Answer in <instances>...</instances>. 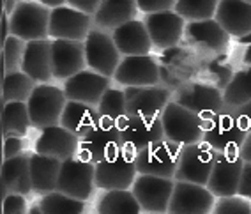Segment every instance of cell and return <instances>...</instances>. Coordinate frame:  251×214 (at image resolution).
<instances>
[{"mask_svg":"<svg viewBox=\"0 0 251 214\" xmlns=\"http://www.w3.org/2000/svg\"><path fill=\"white\" fill-rule=\"evenodd\" d=\"M239 195L251 198V161H244L241 184H239Z\"/></svg>","mask_w":251,"mask_h":214,"instance_id":"obj_44","label":"cell"},{"mask_svg":"<svg viewBox=\"0 0 251 214\" xmlns=\"http://www.w3.org/2000/svg\"><path fill=\"white\" fill-rule=\"evenodd\" d=\"M124 151L119 122L101 117L98 124L80 140L78 154L92 163L108 160Z\"/></svg>","mask_w":251,"mask_h":214,"instance_id":"obj_2","label":"cell"},{"mask_svg":"<svg viewBox=\"0 0 251 214\" xmlns=\"http://www.w3.org/2000/svg\"><path fill=\"white\" fill-rule=\"evenodd\" d=\"M27 195L22 193H9L7 196L2 198V213L4 214H25L28 213L27 205Z\"/></svg>","mask_w":251,"mask_h":214,"instance_id":"obj_40","label":"cell"},{"mask_svg":"<svg viewBox=\"0 0 251 214\" xmlns=\"http://www.w3.org/2000/svg\"><path fill=\"white\" fill-rule=\"evenodd\" d=\"M242 168H244V160L241 158L239 152L218 154L207 187L216 196L237 195L242 177Z\"/></svg>","mask_w":251,"mask_h":214,"instance_id":"obj_19","label":"cell"},{"mask_svg":"<svg viewBox=\"0 0 251 214\" xmlns=\"http://www.w3.org/2000/svg\"><path fill=\"white\" fill-rule=\"evenodd\" d=\"M230 34L220 25L216 18L188 22L184 28V39L191 46L207 54H221L230 43Z\"/></svg>","mask_w":251,"mask_h":214,"instance_id":"obj_22","label":"cell"},{"mask_svg":"<svg viewBox=\"0 0 251 214\" xmlns=\"http://www.w3.org/2000/svg\"><path fill=\"white\" fill-rule=\"evenodd\" d=\"M136 170L135 154L127 151L96 163V187L98 189H129L135 183Z\"/></svg>","mask_w":251,"mask_h":214,"instance_id":"obj_12","label":"cell"},{"mask_svg":"<svg viewBox=\"0 0 251 214\" xmlns=\"http://www.w3.org/2000/svg\"><path fill=\"white\" fill-rule=\"evenodd\" d=\"M11 36V22H9V14L2 13V43H4L7 37Z\"/></svg>","mask_w":251,"mask_h":214,"instance_id":"obj_48","label":"cell"},{"mask_svg":"<svg viewBox=\"0 0 251 214\" xmlns=\"http://www.w3.org/2000/svg\"><path fill=\"white\" fill-rule=\"evenodd\" d=\"M246 2H251V0H246Z\"/></svg>","mask_w":251,"mask_h":214,"instance_id":"obj_52","label":"cell"},{"mask_svg":"<svg viewBox=\"0 0 251 214\" xmlns=\"http://www.w3.org/2000/svg\"><path fill=\"white\" fill-rule=\"evenodd\" d=\"M232 112L237 115V119L241 121V124L248 130V133L251 131V101H248L246 105H241L237 108H232Z\"/></svg>","mask_w":251,"mask_h":214,"instance_id":"obj_46","label":"cell"},{"mask_svg":"<svg viewBox=\"0 0 251 214\" xmlns=\"http://www.w3.org/2000/svg\"><path fill=\"white\" fill-rule=\"evenodd\" d=\"M99 119H101V115H99L98 107L68 99L62 117H60V124L64 128H68L69 131H73L78 138H83L98 124Z\"/></svg>","mask_w":251,"mask_h":214,"instance_id":"obj_29","label":"cell"},{"mask_svg":"<svg viewBox=\"0 0 251 214\" xmlns=\"http://www.w3.org/2000/svg\"><path fill=\"white\" fill-rule=\"evenodd\" d=\"M172 99L189 108L191 112L198 113L203 121L225 108L223 90L214 83H202V81L188 83L174 92Z\"/></svg>","mask_w":251,"mask_h":214,"instance_id":"obj_13","label":"cell"},{"mask_svg":"<svg viewBox=\"0 0 251 214\" xmlns=\"http://www.w3.org/2000/svg\"><path fill=\"white\" fill-rule=\"evenodd\" d=\"M127 115H161L174 94L163 85H131L124 87Z\"/></svg>","mask_w":251,"mask_h":214,"instance_id":"obj_18","label":"cell"},{"mask_svg":"<svg viewBox=\"0 0 251 214\" xmlns=\"http://www.w3.org/2000/svg\"><path fill=\"white\" fill-rule=\"evenodd\" d=\"M51 62L55 80H68L87 66L85 41L51 39Z\"/></svg>","mask_w":251,"mask_h":214,"instance_id":"obj_21","label":"cell"},{"mask_svg":"<svg viewBox=\"0 0 251 214\" xmlns=\"http://www.w3.org/2000/svg\"><path fill=\"white\" fill-rule=\"evenodd\" d=\"M28 214H43V209H41L39 202H37V204L32 205L30 209H28Z\"/></svg>","mask_w":251,"mask_h":214,"instance_id":"obj_51","label":"cell"},{"mask_svg":"<svg viewBox=\"0 0 251 214\" xmlns=\"http://www.w3.org/2000/svg\"><path fill=\"white\" fill-rule=\"evenodd\" d=\"M144 23L149 30L154 48L168 50L177 46L184 37L186 20L175 9L159 11V13H145Z\"/></svg>","mask_w":251,"mask_h":214,"instance_id":"obj_16","label":"cell"},{"mask_svg":"<svg viewBox=\"0 0 251 214\" xmlns=\"http://www.w3.org/2000/svg\"><path fill=\"white\" fill-rule=\"evenodd\" d=\"M216 195L205 184L175 181L168 213L170 214H207L212 213Z\"/></svg>","mask_w":251,"mask_h":214,"instance_id":"obj_14","label":"cell"},{"mask_svg":"<svg viewBox=\"0 0 251 214\" xmlns=\"http://www.w3.org/2000/svg\"><path fill=\"white\" fill-rule=\"evenodd\" d=\"M214 18L232 37H242L251 32V2L220 0Z\"/></svg>","mask_w":251,"mask_h":214,"instance_id":"obj_26","label":"cell"},{"mask_svg":"<svg viewBox=\"0 0 251 214\" xmlns=\"http://www.w3.org/2000/svg\"><path fill=\"white\" fill-rule=\"evenodd\" d=\"M62 161L57 158L46 156L41 152H30V172H32V186L34 191L43 193L57 189L58 175H60Z\"/></svg>","mask_w":251,"mask_h":214,"instance_id":"obj_30","label":"cell"},{"mask_svg":"<svg viewBox=\"0 0 251 214\" xmlns=\"http://www.w3.org/2000/svg\"><path fill=\"white\" fill-rule=\"evenodd\" d=\"M239 154H241V158L244 161H251V131L248 133V136H246V140H244V143H242Z\"/></svg>","mask_w":251,"mask_h":214,"instance_id":"obj_47","label":"cell"},{"mask_svg":"<svg viewBox=\"0 0 251 214\" xmlns=\"http://www.w3.org/2000/svg\"><path fill=\"white\" fill-rule=\"evenodd\" d=\"M43 214H81L85 213V200H78L75 196L53 189L43 193L39 198Z\"/></svg>","mask_w":251,"mask_h":214,"instance_id":"obj_35","label":"cell"},{"mask_svg":"<svg viewBox=\"0 0 251 214\" xmlns=\"http://www.w3.org/2000/svg\"><path fill=\"white\" fill-rule=\"evenodd\" d=\"M57 189L78 200H90L96 189V163L80 154L62 161Z\"/></svg>","mask_w":251,"mask_h":214,"instance_id":"obj_7","label":"cell"},{"mask_svg":"<svg viewBox=\"0 0 251 214\" xmlns=\"http://www.w3.org/2000/svg\"><path fill=\"white\" fill-rule=\"evenodd\" d=\"M37 81L30 75L20 69V71L5 73L2 76V103L7 101H28Z\"/></svg>","mask_w":251,"mask_h":214,"instance_id":"obj_33","label":"cell"},{"mask_svg":"<svg viewBox=\"0 0 251 214\" xmlns=\"http://www.w3.org/2000/svg\"><path fill=\"white\" fill-rule=\"evenodd\" d=\"M41 4H45V5H48V7H58V5H66L68 4V0H39Z\"/></svg>","mask_w":251,"mask_h":214,"instance_id":"obj_50","label":"cell"},{"mask_svg":"<svg viewBox=\"0 0 251 214\" xmlns=\"http://www.w3.org/2000/svg\"><path fill=\"white\" fill-rule=\"evenodd\" d=\"M4 138V160L23 152V136H2Z\"/></svg>","mask_w":251,"mask_h":214,"instance_id":"obj_42","label":"cell"},{"mask_svg":"<svg viewBox=\"0 0 251 214\" xmlns=\"http://www.w3.org/2000/svg\"><path fill=\"white\" fill-rule=\"evenodd\" d=\"M94 27V16L75 9L71 5H58L50 16V37L51 39L85 41Z\"/></svg>","mask_w":251,"mask_h":214,"instance_id":"obj_15","label":"cell"},{"mask_svg":"<svg viewBox=\"0 0 251 214\" xmlns=\"http://www.w3.org/2000/svg\"><path fill=\"white\" fill-rule=\"evenodd\" d=\"M113 80L122 87L131 85H157L161 81V67L151 54L124 55Z\"/></svg>","mask_w":251,"mask_h":214,"instance_id":"obj_17","label":"cell"},{"mask_svg":"<svg viewBox=\"0 0 251 214\" xmlns=\"http://www.w3.org/2000/svg\"><path fill=\"white\" fill-rule=\"evenodd\" d=\"M0 186H2V198L9 193L28 195L34 191L30 172V152H22L18 156L2 160Z\"/></svg>","mask_w":251,"mask_h":214,"instance_id":"obj_24","label":"cell"},{"mask_svg":"<svg viewBox=\"0 0 251 214\" xmlns=\"http://www.w3.org/2000/svg\"><path fill=\"white\" fill-rule=\"evenodd\" d=\"M51 7L39 0H20L13 14H9L11 34L25 41L50 37Z\"/></svg>","mask_w":251,"mask_h":214,"instance_id":"obj_4","label":"cell"},{"mask_svg":"<svg viewBox=\"0 0 251 214\" xmlns=\"http://www.w3.org/2000/svg\"><path fill=\"white\" fill-rule=\"evenodd\" d=\"M66 103H68V96L64 89H58L50 83H39L27 101L32 128L41 131L48 126L60 124Z\"/></svg>","mask_w":251,"mask_h":214,"instance_id":"obj_6","label":"cell"},{"mask_svg":"<svg viewBox=\"0 0 251 214\" xmlns=\"http://www.w3.org/2000/svg\"><path fill=\"white\" fill-rule=\"evenodd\" d=\"M68 5H71L75 9L83 11V13L90 14V16H94L96 11L101 5V0H68Z\"/></svg>","mask_w":251,"mask_h":214,"instance_id":"obj_43","label":"cell"},{"mask_svg":"<svg viewBox=\"0 0 251 214\" xmlns=\"http://www.w3.org/2000/svg\"><path fill=\"white\" fill-rule=\"evenodd\" d=\"M175 179L159 177L151 174H138L131 186L138 200L142 213L161 214L168 213L172 193H174Z\"/></svg>","mask_w":251,"mask_h":214,"instance_id":"obj_11","label":"cell"},{"mask_svg":"<svg viewBox=\"0 0 251 214\" xmlns=\"http://www.w3.org/2000/svg\"><path fill=\"white\" fill-rule=\"evenodd\" d=\"M180 145L168 138L157 140L149 147L135 154V163L138 174H151L159 177L175 179L177 163H179Z\"/></svg>","mask_w":251,"mask_h":214,"instance_id":"obj_9","label":"cell"},{"mask_svg":"<svg viewBox=\"0 0 251 214\" xmlns=\"http://www.w3.org/2000/svg\"><path fill=\"white\" fill-rule=\"evenodd\" d=\"M177 0H138L140 13H159V11L175 9Z\"/></svg>","mask_w":251,"mask_h":214,"instance_id":"obj_41","label":"cell"},{"mask_svg":"<svg viewBox=\"0 0 251 214\" xmlns=\"http://www.w3.org/2000/svg\"><path fill=\"white\" fill-rule=\"evenodd\" d=\"M96 213L99 214H140L138 200L133 189H103V195L96 202Z\"/></svg>","mask_w":251,"mask_h":214,"instance_id":"obj_31","label":"cell"},{"mask_svg":"<svg viewBox=\"0 0 251 214\" xmlns=\"http://www.w3.org/2000/svg\"><path fill=\"white\" fill-rule=\"evenodd\" d=\"M237 45L241 48V62L244 66H251V32L246 36L237 37Z\"/></svg>","mask_w":251,"mask_h":214,"instance_id":"obj_45","label":"cell"},{"mask_svg":"<svg viewBox=\"0 0 251 214\" xmlns=\"http://www.w3.org/2000/svg\"><path fill=\"white\" fill-rule=\"evenodd\" d=\"M112 36L115 39L117 46L122 55H145L151 54L152 50V41L149 36V30L145 27L144 20H131L124 25L112 30Z\"/></svg>","mask_w":251,"mask_h":214,"instance_id":"obj_27","label":"cell"},{"mask_svg":"<svg viewBox=\"0 0 251 214\" xmlns=\"http://www.w3.org/2000/svg\"><path fill=\"white\" fill-rule=\"evenodd\" d=\"M85 57L90 69L113 78L124 55L117 46L112 32L94 25L85 39Z\"/></svg>","mask_w":251,"mask_h":214,"instance_id":"obj_8","label":"cell"},{"mask_svg":"<svg viewBox=\"0 0 251 214\" xmlns=\"http://www.w3.org/2000/svg\"><path fill=\"white\" fill-rule=\"evenodd\" d=\"M32 128L27 101L2 103V136H27Z\"/></svg>","mask_w":251,"mask_h":214,"instance_id":"obj_32","label":"cell"},{"mask_svg":"<svg viewBox=\"0 0 251 214\" xmlns=\"http://www.w3.org/2000/svg\"><path fill=\"white\" fill-rule=\"evenodd\" d=\"M225 107L237 108L251 101V66H244L242 69L233 73L226 87L223 89Z\"/></svg>","mask_w":251,"mask_h":214,"instance_id":"obj_34","label":"cell"},{"mask_svg":"<svg viewBox=\"0 0 251 214\" xmlns=\"http://www.w3.org/2000/svg\"><path fill=\"white\" fill-rule=\"evenodd\" d=\"M218 154L220 152H216L203 140L188 143V145H180L175 181H189V183L205 184L207 186Z\"/></svg>","mask_w":251,"mask_h":214,"instance_id":"obj_5","label":"cell"},{"mask_svg":"<svg viewBox=\"0 0 251 214\" xmlns=\"http://www.w3.org/2000/svg\"><path fill=\"white\" fill-rule=\"evenodd\" d=\"M165 138L179 145L200 142L203 138V119L189 108L172 99L161 113Z\"/></svg>","mask_w":251,"mask_h":214,"instance_id":"obj_3","label":"cell"},{"mask_svg":"<svg viewBox=\"0 0 251 214\" xmlns=\"http://www.w3.org/2000/svg\"><path fill=\"white\" fill-rule=\"evenodd\" d=\"M99 115L110 121L122 122L127 117V105H126L124 89H110L103 94V98L98 105Z\"/></svg>","mask_w":251,"mask_h":214,"instance_id":"obj_36","label":"cell"},{"mask_svg":"<svg viewBox=\"0 0 251 214\" xmlns=\"http://www.w3.org/2000/svg\"><path fill=\"white\" fill-rule=\"evenodd\" d=\"M138 13V0H101L94 14V25L112 32L126 22L135 20Z\"/></svg>","mask_w":251,"mask_h":214,"instance_id":"obj_28","label":"cell"},{"mask_svg":"<svg viewBox=\"0 0 251 214\" xmlns=\"http://www.w3.org/2000/svg\"><path fill=\"white\" fill-rule=\"evenodd\" d=\"M110 80H112L110 76H104L94 69H90V67L89 69L85 67L83 71L64 80V92H66L68 99L98 107L103 94L112 87Z\"/></svg>","mask_w":251,"mask_h":214,"instance_id":"obj_20","label":"cell"},{"mask_svg":"<svg viewBox=\"0 0 251 214\" xmlns=\"http://www.w3.org/2000/svg\"><path fill=\"white\" fill-rule=\"evenodd\" d=\"M27 48V41L22 37L11 34L2 43V62H4V75L5 73L20 71L23 64V55Z\"/></svg>","mask_w":251,"mask_h":214,"instance_id":"obj_38","label":"cell"},{"mask_svg":"<svg viewBox=\"0 0 251 214\" xmlns=\"http://www.w3.org/2000/svg\"><path fill=\"white\" fill-rule=\"evenodd\" d=\"M20 0H4V13L7 14H13L14 9H16V5H18Z\"/></svg>","mask_w":251,"mask_h":214,"instance_id":"obj_49","label":"cell"},{"mask_svg":"<svg viewBox=\"0 0 251 214\" xmlns=\"http://www.w3.org/2000/svg\"><path fill=\"white\" fill-rule=\"evenodd\" d=\"M51 37L27 41L23 55L22 69L30 75L37 83H50L53 80V62H51Z\"/></svg>","mask_w":251,"mask_h":214,"instance_id":"obj_25","label":"cell"},{"mask_svg":"<svg viewBox=\"0 0 251 214\" xmlns=\"http://www.w3.org/2000/svg\"><path fill=\"white\" fill-rule=\"evenodd\" d=\"M214 214H251V198L242 195L218 196L214 204Z\"/></svg>","mask_w":251,"mask_h":214,"instance_id":"obj_39","label":"cell"},{"mask_svg":"<svg viewBox=\"0 0 251 214\" xmlns=\"http://www.w3.org/2000/svg\"><path fill=\"white\" fill-rule=\"evenodd\" d=\"M80 140L81 138H78L76 134L69 131L68 128H64L62 124L48 126L39 131V136L36 140V151L66 161L78 154Z\"/></svg>","mask_w":251,"mask_h":214,"instance_id":"obj_23","label":"cell"},{"mask_svg":"<svg viewBox=\"0 0 251 214\" xmlns=\"http://www.w3.org/2000/svg\"><path fill=\"white\" fill-rule=\"evenodd\" d=\"M248 136V130L241 124L232 108L225 107L221 112L203 121V142L216 152H239Z\"/></svg>","mask_w":251,"mask_h":214,"instance_id":"obj_1","label":"cell"},{"mask_svg":"<svg viewBox=\"0 0 251 214\" xmlns=\"http://www.w3.org/2000/svg\"><path fill=\"white\" fill-rule=\"evenodd\" d=\"M218 4L220 0H177L175 11L186 22H197V20L214 18Z\"/></svg>","mask_w":251,"mask_h":214,"instance_id":"obj_37","label":"cell"},{"mask_svg":"<svg viewBox=\"0 0 251 214\" xmlns=\"http://www.w3.org/2000/svg\"><path fill=\"white\" fill-rule=\"evenodd\" d=\"M121 126L124 151L136 154L151 143L165 138L161 115H127Z\"/></svg>","mask_w":251,"mask_h":214,"instance_id":"obj_10","label":"cell"}]
</instances>
